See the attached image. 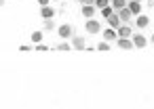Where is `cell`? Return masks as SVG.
Masks as SVG:
<instances>
[{
  "label": "cell",
  "instance_id": "cell-1",
  "mask_svg": "<svg viewBox=\"0 0 154 109\" xmlns=\"http://www.w3.org/2000/svg\"><path fill=\"white\" fill-rule=\"evenodd\" d=\"M85 30H87V34H99L101 32V23L97 19H87L85 21Z\"/></svg>",
  "mask_w": 154,
  "mask_h": 109
},
{
  "label": "cell",
  "instance_id": "cell-2",
  "mask_svg": "<svg viewBox=\"0 0 154 109\" xmlns=\"http://www.w3.org/2000/svg\"><path fill=\"white\" fill-rule=\"evenodd\" d=\"M57 34H59V38L70 40V38H72V34H74V30H72V25H70V23H66V25H61V27L57 30Z\"/></svg>",
  "mask_w": 154,
  "mask_h": 109
},
{
  "label": "cell",
  "instance_id": "cell-3",
  "mask_svg": "<svg viewBox=\"0 0 154 109\" xmlns=\"http://www.w3.org/2000/svg\"><path fill=\"white\" fill-rule=\"evenodd\" d=\"M131 40H133V46H135V48H143V46L148 44V38L141 36V34H133Z\"/></svg>",
  "mask_w": 154,
  "mask_h": 109
},
{
  "label": "cell",
  "instance_id": "cell-4",
  "mask_svg": "<svg viewBox=\"0 0 154 109\" xmlns=\"http://www.w3.org/2000/svg\"><path fill=\"white\" fill-rule=\"evenodd\" d=\"M127 9L131 11V15H133V17L141 15V2H135V0H129V2H127Z\"/></svg>",
  "mask_w": 154,
  "mask_h": 109
},
{
  "label": "cell",
  "instance_id": "cell-5",
  "mask_svg": "<svg viewBox=\"0 0 154 109\" xmlns=\"http://www.w3.org/2000/svg\"><path fill=\"white\" fill-rule=\"evenodd\" d=\"M116 44H118V48H122V50H131V48H135L131 38H118V40H116Z\"/></svg>",
  "mask_w": 154,
  "mask_h": 109
},
{
  "label": "cell",
  "instance_id": "cell-6",
  "mask_svg": "<svg viewBox=\"0 0 154 109\" xmlns=\"http://www.w3.org/2000/svg\"><path fill=\"white\" fill-rule=\"evenodd\" d=\"M40 17H42V19H47V21H49V19H53V17H55V9H53L51 4H49V7H42V9H40Z\"/></svg>",
  "mask_w": 154,
  "mask_h": 109
},
{
  "label": "cell",
  "instance_id": "cell-7",
  "mask_svg": "<svg viewBox=\"0 0 154 109\" xmlns=\"http://www.w3.org/2000/svg\"><path fill=\"white\" fill-rule=\"evenodd\" d=\"M82 15H85V19H93V15H95V4H82Z\"/></svg>",
  "mask_w": 154,
  "mask_h": 109
},
{
  "label": "cell",
  "instance_id": "cell-8",
  "mask_svg": "<svg viewBox=\"0 0 154 109\" xmlns=\"http://www.w3.org/2000/svg\"><path fill=\"white\" fill-rule=\"evenodd\" d=\"M116 34H118V38H131V36H133V30H131L129 25H120V27L116 30Z\"/></svg>",
  "mask_w": 154,
  "mask_h": 109
},
{
  "label": "cell",
  "instance_id": "cell-9",
  "mask_svg": "<svg viewBox=\"0 0 154 109\" xmlns=\"http://www.w3.org/2000/svg\"><path fill=\"white\" fill-rule=\"evenodd\" d=\"M103 40H106V42H112V40H118V34H116V30H112V27H108V30H103Z\"/></svg>",
  "mask_w": 154,
  "mask_h": 109
},
{
  "label": "cell",
  "instance_id": "cell-10",
  "mask_svg": "<svg viewBox=\"0 0 154 109\" xmlns=\"http://www.w3.org/2000/svg\"><path fill=\"white\" fill-rule=\"evenodd\" d=\"M106 21L110 23V27H112V30H118V27H120V17H118V13H114V15H112V17H108Z\"/></svg>",
  "mask_w": 154,
  "mask_h": 109
},
{
  "label": "cell",
  "instance_id": "cell-11",
  "mask_svg": "<svg viewBox=\"0 0 154 109\" xmlns=\"http://www.w3.org/2000/svg\"><path fill=\"white\" fill-rule=\"evenodd\" d=\"M110 7L118 13V11H122V9L127 7V0H110Z\"/></svg>",
  "mask_w": 154,
  "mask_h": 109
},
{
  "label": "cell",
  "instance_id": "cell-12",
  "mask_svg": "<svg viewBox=\"0 0 154 109\" xmlns=\"http://www.w3.org/2000/svg\"><path fill=\"white\" fill-rule=\"evenodd\" d=\"M148 23H150V19H148L146 15H137V19H135V25H137V27H146Z\"/></svg>",
  "mask_w": 154,
  "mask_h": 109
},
{
  "label": "cell",
  "instance_id": "cell-13",
  "mask_svg": "<svg viewBox=\"0 0 154 109\" xmlns=\"http://www.w3.org/2000/svg\"><path fill=\"white\" fill-rule=\"evenodd\" d=\"M72 46H74V48H78V50H80V48H85V38L74 36V38H72Z\"/></svg>",
  "mask_w": 154,
  "mask_h": 109
},
{
  "label": "cell",
  "instance_id": "cell-14",
  "mask_svg": "<svg viewBox=\"0 0 154 109\" xmlns=\"http://www.w3.org/2000/svg\"><path fill=\"white\" fill-rule=\"evenodd\" d=\"M118 17H120V21H129V19H131L133 15H131V11H129V9L125 7L122 11H118Z\"/></svg>",
  "mask_w": 154,
  "mask_h": 109
},
{
  "label": "cell",
  "instance_id": "cell-15",
  "mask_svg": "<svg viewBox=\"0 0 154 109\" xmlns=\"http://www.w3.org/2000/svg\"><path fill=\"white\" fill-rule=\"evenodd\" d=\"M114 13H116V11H114L112 7H106V9H101V17H103V19H108V17H112Z\"/></svg>",
  "mask_w": 154,
  "mask_h": 109
},
{
  "label": "cell",
  "instance_id": "cell-16",
  "mask_svg": "<svg viewBox=\"0 0 154 109\" xmlns=\"http://www.w3.org/2000/svg\"><path fill=\"white\" fill-rule=\"evenodd\" d=\"M30 40H32L34 44H40V40H42V32H34V34L30 36Z\"/></svg>",
  "mask_w": 154,
  "mask_h": 109
},
{
  "label": "cell",
  "instance_id": "cell-17",
  "mask_svg": "<svg viewBox=\"0 0 154 109\" xmlns=\"http://www.w3.org/2000/svg\"><path fill=\"white\" fill-rule=\"evenodd\" d=\"M106 7H110V0H95V9H106Z\"/></svg>",
  "mask_w": 154,
  "mask_h": 109
},
{
  "label": "cell",
  "instance_id": "cell-18",
  "mask_svg": "<svg viewBox=\"0 0 154 109\" xmlns=\"http://www.w3.org/2000/svg\"><path fill=\"white\" fill-rule=\"evenodd\" d=\"M97 50H110V44L103 40V42H99V44H97Z\"/></svg>",
  "mask_w": 154,
  "mask_h": 109
},
{
  "label": "cell",
  "instance_id": "cell-19",
  "mask_svg": "<svg viewBox=\"0 0 154 109\" xmlns=\"http://www.w3.org/2000/svg\"><path fill=\"white\" fill-rule=\"evenodd\" d=\"M49 2H51V0H38V4H40V9H42V7H49Z\"/></svg>",
  "mask_w": 154,
  "mask_h": 109
},
{
  "label": "cell",
  "instance_id": "cell-20",
  "mask_svg": "<svg viewBox=\"0 0 154 109\" xmlns=\"http://www.w3.org/2000/svg\"><path fill=\"white\" fill-rule=\"evenodd\" d=\"M68 48H70V44H68V42H63V44H59V50H68Z\"/></svg>",
  "mask_w": 154,
  "mask_h": 109
},
{
  "label": "cell",
  "instance_id": "cell-21",
  "mask_svg": "<svg viewBox=\"0 0 154 109\" xmlns=\"http://www.w3.org/2000/svg\"><path fill=\"white\" fill-rule=\"evenodd\" d=\"M150 42H152V44H154V36H152V38H150Z\"/></svg>",
  "mask_w": 154,
  "mask_h": 109
},
{
  "label": "cell",
  "instance_id": "cell-22",
  "mask_svg": "<svg viewBox=\"0 0 154 109\" xmlns=\"http://www.w3.org/2000/svg\"><path fill=\"white\" fill-rule=\"evenodd\" d=\"M2 4H5V0H0V7H2Z\"/></svg>",
  "mask_w": 154,
  "mask_h": 109
},
{
  "label": "cell",
  "instance_id": "cell-23",
  "mask_svg": "<svg viewBox=\"0 0 154 109\" xmlns=\"http://www.w3.org/2000/svg\"><path fill=\"white\" fill-rule=\"evenodd\" d=\"M51 2H57V0H51Z\"/></svg>",
  "mask_w": 154,
  "mask_h": 109
},
{
  "label": "cell",
  "instance_id": "cell-24",
  "mask_svg": "<svg viewBox=\"0 0 154 109\" xmlns=\"http://www.w3.org/2000/svg\"><path fill=\"white\" fill-rule=\"evenodd\" d=\"M135 2H141V0H135Z\"/></svg>",
  "mask_w": 154,
  "mask_h": 109
}]
</instances>
